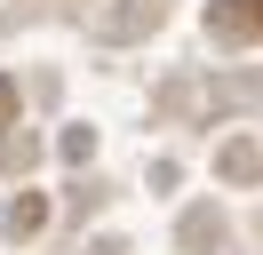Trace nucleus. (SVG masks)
<instances>
[{
  "label": "nucleus",
  "mask_w": 263,
  "mask_h": 255,
  "mask_svg": "<svg viewBox=\"0 0 263 255\" xmlns=\"http://www.w3.org/2000/svg\"><path fill=\"white\" fill-rule=\"evenodd\" d=\"M208 24H215V40H255L263 32V0H215Z\"/></svg>",
  "instance_id": "obj_1"
},
{
  "label": "nucleus",
  "mask_w": 263,
  "mask_h": 255,
  "mask_svg": "<svg viewBox=\"0 0 263 255\" xmlns=\"http://www.w3.org/2000/svg\"><path fill=\"white\" fill-rule=\"evenodd\" d=\"M40 215H48L40 199H16V207H8V231H40Z\"/></svg>",
  "instance_id": "obj_2"
},
{
  "label": "nucleus",
  "mask_w": 263,
  "mask_h": 255,
  "mask_svg": "<svg viewBox=\"0 0 263 255\" xmlns=\"http://www.w3.org/2000/svg\"><path fill=\"white\" fill-rule=\"evenodd\" d=\"M8 112H16V88H8V80H0V120H8Z\"/></svg>",
  "instance_id": "obj_3"
}]
</instances>
